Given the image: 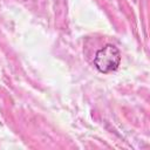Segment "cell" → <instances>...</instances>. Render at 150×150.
I'll list each match as a JSON object with an SVG mask.
<instances>
[{"label": "cell", "instance_id": "obj_1", "mask_svg": "<svg viewBox=\"0 0 150 150\" xmlns=\"http://www.w3.org/2000/svg\"><path fill=\"white\" fill-rule=\"evenodd\" d=\"M121 63V53L114 45H105L98 49L94 56V64L96 69L103 74L111 73L118 68Z\"/></svg>", "mask_w": 150, "mask_h": 150}]
</instances>
